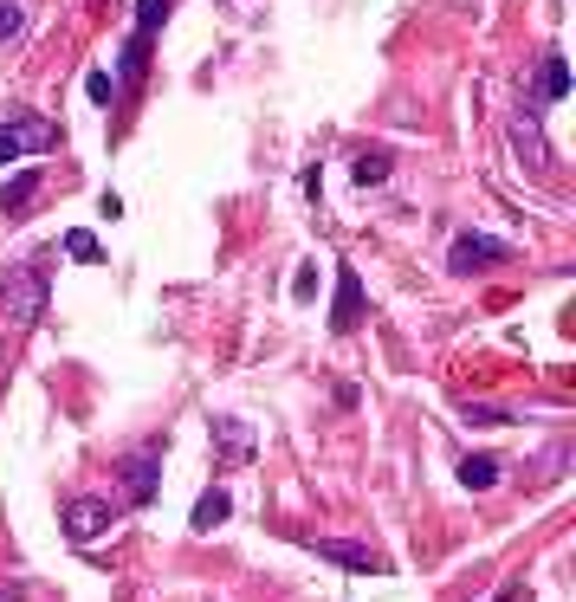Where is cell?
Masks as SVG:
<instances>
[{
	"label": "cell",
	"instance_id": "7a4b0ae2",
	"mask_svg": "<svg viewBox=\"0 0 576 602\" xmlns=\"http://www.w3.org/2000/svg\"><path fill=\"white\" fill-rule=\"evenodd\" d=\"M46 149H59V123L39 117V111H13L0 123V169L20 156H46Z\"/></svg>",
	"mask_w": 576,
	"mask_h": 602
},
{
	"label": "cell",
	"instance_id": "5bb4252c",
	"mask_svg": "<svg viewBox=\"0 0 576 602\" xmlns=\"http://www.w3.org/2000/svg\"><path fill=\"white\" fill-rule=\"evenodd\" d=\"M389 169H395V162H389V149H363V156H356V188H382V182H389Z\"/></svg>",
	"mask_w": 576,
	"mask_h": 602
},
{
	"label": "cell",
	"instance_id": "6da1fadb",
	"mask_svg": "<svg viewBox=\"0 0 576 602\" xmlns=\"http://www.w3.org/2000/svg\"><path fill=\"white\" fill-rule=\"evenodd\" d=\"M0 305H7L13 324H39V311H46V259H26V266L0 272Z\"/></svg>",
	"mask_w": 576,
	"mask_h": 602
},
{
	"label": "cell",
	"instance_id": "3957f363",
	"mask_svg": "<svg viewBox=\"0 0 576 602\" xmlns=\"http://www.w3.org/2000/svg\"><path fill=\"white\" fill-rule=\"evenodd\" d=\"M518 246L512 240H492V234H460L447 246V272H486V266H512Z\"/></svg>",
	"mask_w": 576,
	"mask_h": 602
},
{
	"label": "cell",
	"instance_id": "30bf717a",
	"mask_svg": "<svg viewBox=\"0 0 576 602\" xmlns=\"http://www.w3.org/2000/svg\"><path fill=\"white\" fill-rule=\"evenodd\" d=\"M33 195H39V169H20L13 182H0V214H7V221H20Z\"/></svg>",
	"mask_w": 576,
	"mask_h": 602
},
{
	"label": "cell",
	"instance_id": "7402d4cb",
	"mask_svg": "<svg viewBox=\"0 0 576 602\" xmlns=\"http://www.w3.org/2000/svg\"><path fill=\"white\" fill-rule=\"evenodd\" d=\"M492 602H512V590H505V596H492Z\"/></svg>",
	"mask_w": 576,
	"mask_h": 602
},
{
	"label": "cell",
	"instance_id": "5b68a950",
	"mask_svg": "<svg viewBox=\"0 0 576 602\" xmlns=\"http://www.w3.org/2000/svg\"><path fill=\"white\" fill-rule=\"evenodd\" d=\"M111 525H117V505L111 499H65V538H72V544H98Z\"/></svg>",
	"mask_w": 576,
	"mask_h": 602
},
{
	"label": "cell",
	"instance_id": "44dd1931",
	"mask_svg": "<svg viewBox=\"0 0 576 602\" xmlns=\"http://www.w3.org/2000/svg\"><path fill=\"white\" fill-rule=\"evenodd\" d=\"M311 292H318V266H298V279H292V298H298V305H305Z\"/></svg>",
	"mask_w": 576,
	"mask_h": 602
},
{
	"label": "cell",
	"instance_id": "9c48e42d",
	"mask_svg": "<svg viewBox=\"0 0 576 602\" xmlns=\"http://www.w3.org/2000/svg\"><path fill=\"white\" fill-rule=\"evenodd\" d=\"M512 149H518V156H525V169H551V143H544V130H538V117H512Z\"/></svg>",
	"mask_w": 576,
	"mask_h": 602
},
{
	"label": "cell",
	"instance_id": "4fadbf2b",
	"mask_svg": "<svg viewBox=\"0 0 576 602\" xmlns=\"http://www.w3.org/2000/svg\"><path fill=\"white\" fill-rule=\"evenodd\" d=\"M499 473H505V467H499L492 454H466V460H460V486H466V492H486V486H499Z\"/></svg>",
	"mask_w": 576,
	"mask_h": 602
},
{
	"label": "cell",
	"instance_id": "8992f818",
	"mask_svg": "<svg viewBox=\"0 0 576 602\" xmlns=\"http://www.w3.org/2000/svg\"><path fill=\"white\" fill-rule=\"evenodd\" d=\"M298 544L331 557V564H344V570H356V577H382V557L369 551V544H350V538H298Z\"/></svg>",
	"mask_w": 576,
	"mask_h": 602
},
{
	"label": "cell",
	"instance_id": "8fae6325",
	"mask_svg": "<svg viewBox=\"0 0 576 602\" xmlns=\"http://www.w3.org/2000/svg\"><path fill=\"white\" fill-rule=\"evenodd\" d=\"M557 98H570V59L564 52H551L544 72H538V104H557Z\"/></svg>",
	"mask_w": 576,
	"mask_h": 602
},
{
	"label": "cell",
	"instance_id": "ffe728a7",
	"mask_svg": "<svg viewBox=\"0 0 576 602\" xmlns=\"http://www.w3.org/2000/svg\"><path fill=\"white\" fill-rule=\"evenodd\" d=\"M85 91H91L98 104H111V98H117V78H111V72H91V78H85Z\"/></svg>",
	"mask_w": 576,
	"mask_h": 602
},
{
	"label": "cell",
	"instance_id": "2e32d148",
	"mask_svg": "<svg viewBox=\"0 0 576 602\" xmlns=\"http://www.w3.org/2000/svg\"><path fill=\"white\" fill-rule=\"evenodd\" d=\"M169 7L175 0H136V33H156V26L169 20Z\"/></svg>",
	"mask_w": 576,
	"mask_h": 602
},
{
	"label": "cell",
	"instance_id": "7c38bea8",
	"mask_svg": "<svg viewBox=\"0 0 576 602\" xmlns=\"http://www.w3.org/2000/svg\"><path fill=\"white\" fill-rule=\"evenodd\" d=\"M227 512H233V499H227L221 486H208L195 499V512H188V525H195V531H214V525H227Z\"/></svg>",
	"mask_w": 576,
	"mask_h": 602
},
{
	"label": "cell",
	"instance_id": "e0dca14e",
	"mask_svg": "<svg viewBox=\"0 0 576 602\" xmlns=\"http://www.w3.org/2000/svg\"><path fill=\"white\" fill-rule=\"evenodd\" d=\"M20 33H26V7H20V0H0V46L20 39Z\"/></svg>",
	"mask_w": 576,
	"mask_h": 602
},
{
	"label": "cell",
	"instance_id": "277c9868",
	"mask_svg": "<svg viewBox=\"0 0 576 602\" xmlns=\"http://www.w3.org/2000/svg\"><path fill=\"white\" fill-rule=\"evenodd\" d=\"M117 480H123V505H149L156 499V480H162V447H136V454H123Z\"/></svg>",
	"mask_w": 576,
	"mask_h": 602
},
{
	"label": "cell",
	"instance_id": "9a60e30c",
	"mask_svg": "<svg viewBox=\"0 0 576 602\" xmlns=\"http://www.w3.org/2000/svg\"><path fill=\"white\" fill-rule=\"evenodd\" d=\"M65 259H78V266H98V259H104L98 234H85V227H72V234H65Z\"/></svg>",
	"mask_w": 576,
	"mask_h": 602
},
{
	"label": "cell",
	"instance_id": "52a82bcc",
	"mask_svg": "<svg viewBox=\"0 0 576 602\" xmlns=\"http://www.w3.org/2000/svg\"><path fill=\"white\" fill-rule=\"evenodd\" d=\"M356 324H363V279H356L350 266H337V298H331V331L350 337Z\"/></svg>",
	"mask_w": 576,
	"mask_h": 602
},
{
	"label": "cell",
	"instance_id": "d6986e66",
	"mask_svg": "<svg viewBox=\"0 0 576 602\" xmlns=\"http://www.w3.org/2000/svg\"><path fill=\"white\" fill-rule=\"evenodd\" d=\"M143 59H149V33H136L130 46H123V78H143Z\"/></svg>",
	"mask_w": 576,
	"mask_h": 602
},
{
	"label": "cell",
	"instance_id": "ac0fdd59",
	"mask_svg": "<svg viewBox=\"0 0 576 602\" xmlns=\"http://www.w3.org/2000/svg\"><path fill=\"white\" fill-rule=\"evenodd\" d=\"M460 415H466V428H505V421H512L505 408H486V402H466Z\"/></svg>",
	"mask_w": 576,
	"mask_h": 602
},
{
	"label": "cell",
	"instance_id": "ba28073f",
	"mask_svg": "<svg viewBox=\"0 0 576 602\" xmlns=\"http://www.w3.org/2000/svg\"><path fill=\"white\" fill-rule=\"evenodd\" d=\"M214 454H221V467L253 460V428H246V421H233V415H221V421H214Z\"/></svg>",
	"mask_w": 576,
	"mask_h": 602
}]
</instances>
